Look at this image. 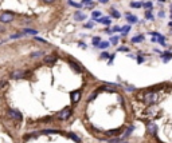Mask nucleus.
Listing matches in <instances>:
<instances>
[{"label": "nucleus", "instance_id": "nucleus-1", "mask_svg": "<svg viewBox=\"0 0 172 143\" xmlns=\"http://www.w3.org/2000/svg\"><path fill=\"white\" fill-rule=\"evenodd\" d=\"M15 20V14L14 12H10V11H4L0 14V23L3 24H8L11 21Z\"/></svg>", "mask_w": 172, "mask_h": 143}, {"label": "nucleus", "instance_id": "nucleus-2", "mask_svg": "<svg viewBox=\"0 0 172 143\" xmlns=\"http://www.w3.org/2000/svg\"><path fill=\"white\" fill-rule=\"evenodd\" d=\"M156 100H157V94H156L155 91H148V92H145V95H144L145 104H153V103H156Z\"/></svg>", "mask_w": 172, "mask_h": 143}, {"label": "nucleus", "instance_id": "nucleus-3", "mask_svg": "<svg viewBox=\"0 0 172 143\" xmlns=\"http://www.w3.org/2000/svg\"><path fill=\"white\" fill-rule=\"evenodd\" d=\"M7 115L10 116L11 119H14V120H22L23 119V115L20 114V111H18V110H8V112H7Z\"/></svg>", "mask_w": 172, "mask_h": 143}, {"label": "nucleus", "instance_id": "nucleus-4", "mask_svg": "<svg viewBox=\"0 0 172 143\" xmlns=\"http://www.w3.org/2000/svg\"><path fill=\"white\" fill-rule=\"evenodd\" d=\"M70 115H71V108L66 107L58 114V118H59L61 120H67V119L70 118Z\"/></svg>", "mask_w": 172, "mask_h": 143}, {"label": "nucleus", "instance_id": "nucleus-5", "mask_svg": "<svg viewBox=\"0 0 172 143\" xmlns=\"http://www.w3.org/2000/svg\"><path fill=\"white\" fill-rule=\"evenodd\" d=\"M27 75L24 70H15L14 72H11V79H23V78Z\"/></svg>", "mask_w": 172, "mask_h": 143}, {"label": "nucleus", "instance_id": "nucleus-6", "mask_svg": "<svg viewBox=\"0 0 172 143\" xmlns=\"http://www.w3.org/2000/svg\"><path fill=\"white\" fill-rule=\"evenodd\" d=\"M70 96H71V102H73V103H78L82 96V92L79 90L73 91V92H70Z\"/></svg>", "mask_w": 172, "mask_h": 143}, {"label": "nucleus", "instance_id": "nucleus-7", "mask_svg": "<svg viewBox=\"0 0 172 143\" xmlns=\"http://www.w3.org/2000/svg\"><path fill=\"white\" fill-rule=\"evenodd\" d=\"M147 130L149 134H156V131H157V126H156V123L153 122H148L147 123Z\"/></svg>", "mask_w": 172, "mask_h": 143}, {"label": "nucleus", "instance_id": "nucleus-8", "mask_svg": "<svg viewBox=\"0 0 172 143\" xmlns=\"http://www.w3.org/2000/svg\"><path fill=\"white\" fill-rule=\"evenodd\" d=\"M86 19V15L82 14L81 11H77L75 14H74V20H77V21H82Z\"/></svg>", "mask_w": 172, "mask_h": 143}, {"label": "nucleus", "instance_id": "nucleus-9", "mask_svg": "<svg viewBox=\"0 0 172 143\" xmlns=\"http://www.w3.org/2000/svg\"><path fill=\"white\" fill-rule=\"evenodd\" d=\"M69 63H70V66L73 67L74 70L77 71V72H82L84 71V68H82V66H79V64H77L75 62H73V60H69Z\"/></svg>", "mask_w": 172, "mask_h": 143}, {"label": "nucleus", "instance_id": "nucleus-10", "mask_svg": "<svg viewBox=\"0 0 172 143\" xmlns=\"http://www.w3.org/2000/svg\"><path fill=\"white\" fill-rule=\"evenodd\" d=\"M56 60V56L55 55H50V56H46L45 58V63L46 64H54Z\"/></svg>", "mask_w": 172, "mask_h": 143}, {"label": "nucleus", "instance_id": "nucleus-11", "mask_svg": "<svg viewBox=\"0 0 172 143\" xmlns=\"http://www.w3.org/2000/svg\"><path fill=\"white\" fill-rule=\"evenodd\" d=\"M95 20L98 21V23H102L104 25H109V24H110V19H109V18H102V16H101V18L95 19Z\"/></svg>", "mask_w": 172, "mask_h": 143}, {"label": "nucleus", "instance_id": "nucleus-12", "mask_svg": "<svg viewBox=\"0 0 172 143\" xmlns=\"http://www.w3.org/2000/svg\"><path fill=\"white\" fill-rule=\"evenodd\" d=\"M67 4L74 8H82V3H77V1H74V0H67Z\"/></svg>", "mask_w": 172, "mask_h": 143}, {"label": "nucleus", "instance_id": "nucleus-13", "mask_svg": "<svg viewBox=\"0 0 172 143\" xmlns=\"http://www.w3.org/2000/svg\"><path fill=\"white\" fill-rule=\"evenodd\" d=\"M110 15H112L113 18H116V19H120V18H121V15H120L118 11H117V10H113V8L110 10Z\"/></svg>", "mask_w": 172, "mask_h": 143}, {"label": "nucleus", "instance_id": "nucleus-14", "mask_svg": "<svg viewBox=\"0 0 172 143\" xmlns=\"http://www.w3.org/2000/svg\"><path fill=\"white\" fill-rule=\"evenodd\" d=\"M125 18H127V20L129 21V23H137V18L133 16V15H127Z\"/></svg>", "mask_w": 172, "mask_h": 143}, {"label": "nucleus", "instance_id": "nucleus-15", "mask_svg": "<svg viewBox=\"0 0 172 143\" xmlns=\"http://www.w3.org/2000/svg\"><path fill=\"white\" fill-rule=\"evenodd\" d=\"M97 47L101 50H106L109 47V42H100V44L97 45Z\"/></svg>", "mask_w": 172, "mask_h": 143}, {"label": "nucleus", "instance_id": "nucleus-16", "mask_svg": "<svg viewBox=\"0 0 172 143\" xmlns=\"http://www.w3.org/2000/svg\"><path fill=\"white\" fill-rule=\"evenodd\" d=\"M143 40H144V36H143V35H139V36L132 38V42H133V43H139V42H143Z\"/></svg>", "mask_w": 172, "mask_h": 143}, {"label": "nucleus", "instance_id": "nucleus-17", "mask_svg": "<svg viewBox=\"0 0 172 143\" xmlns=\"http://www.w3.org/2000/svg\"><path fill=\"white\" fill-rule=\"evenodd\" d=\"M130 7L132 8H141L143 7V3H141V1H133V3H130Z\"/></svg>", "mask_w": 172, "mask_h": 143}, {"label": "nucleus", "instance_id": "nucleus-18", "mask_svg": "<svg viewBox=\"0 0 172 143\" xmlns=\"http://www.w3.org/2000/svg\"><path fill=\"white\" fill-rule=\"evenodd\" d=\"M69 136H70V138H71V139H73L75 143H81V138H78V136L75 135V134L70 133V135H69Z\"/></svg>", "mask_w": 172, "mask_h": 143}, {"label": "nucleus", "instance_id": "nucleus-19", "mask_svg": "<svg viewBox=\"0 0 172 143\" xmlns=\"http://www.w3.org/2000/svg\"><path fill=\"white\" fill-rule=\"evenodd\" d=\"M163 56H164V58H163V62H168L169 59H172V52H165Z\"/></svg>", "mask_w": 172, "mask_h": 143}, {"label": "nucleus", "instance_id": "nucleus-20", "mask_svg": "<svg viewBox=\"0 0 172 143\" xmlns=\"http://www.w3.org/2000/svg\"><path fill=\"white\" fill-rule=\"evenodd\" d=\"M23 34H31V35H38V31H35V30H30V28H26L24 31H23Z\"/></svg>", "mask_w": 172, "mask_h": 143}, {"label": "nucleus", "instance_id": "nucleus-21", "mask_svg": "<svg viewBox=\"0 0 172 143\" xmlns=\"http://www.w3.org/2000/svg\"><path fill=\"white\" fill-rule=\"evenodd\" d=\"M91 16H93L94 19H98V18H101L102 16V14L100 12V11H93V12H91Z\"/></svg>", "mask_w": 172, "mask_h": 143}, {"label": "nucleus", "instance_id": "nucleus-22", "mask_svg": "<svg viewBox=\"0 0 172 143\" xmlns=\"http://www.w3.org/2000/svg\"><path fill=\"white\" fill-rule=\"evenodd\" d=\"M145 19H148V20H153V15H152L151 11H145Z\"/></svg>", "mask_w": 172, "mask_h": 143}, {"label": "nucleus", "instance_id": "nucleus-23", "mask_svg": "<svg viewBox=\"0 0 172 143\" xmlns=\"http://www.w3.org/2000/svg\"><path fill=\"white\" fill-rule=\"evenodd\" d=\"M59 131L58 130H43L42 134H58Z\"/></svg>", "mask_w": 172, "mask_h": 143}, {"label": "nucleus", "instance_id": "nucleus-24", "mask_svg": "<svg viewBox=\"0 0 172 143\" xmlns=\"http://www.w3.org/2000/svg\"><path fill=\"white\" fill-rule=\"evenodd\" d=\"M152 6H153V4H152L151 1H145V3H143V7H144V8H147V10H151V8H152Z\"/></svg>", "mask_w": 172, "mask_h": 143}, {"label": "nucleus", "instance_id": "nucleus-25", "mask_svg": "<svg viewBox=\"0 0 172 143\" xmlns=\"http://www.w3.org/2000/svg\"><path fill=\"white\" fill-rule=\"evenodd\" d=\"M129 30H130V25H125V27L121 28V32H123L124 35H125V34H127V32L129 31Z\"/></svg>", "mask_w": 172, "mask_h": 143}, {"label": "nucleus", "instance_id": "nucleus-26", "mask_svg": "<svg viewBox=\"0 0 172 143\" xmlns=\"http://www.w3.org/2000/svg\"><path fill=\"white\" fill-rule=\"evenodd\" d=\"M23 35H24V34H14V35H11L10 38L11 39H19V38H22Z\"/></svg>", "mask_w": 172, "mask_h": 143}, {"label": "nucleus", "instance_id": "nucleus-27", "mask_svg": "<svg viewBox=\"0 0 172 143\" xmlns=\"http://www.w3.org/2000/svg\"><path fill=\"white\" fill-rule=\"evenodd\" d=\"M39 55H43L42 51H38V52H32L30 56H31V58H36V56H39Z\"/></svg>", "mask_w": 172, "mask_h": 143}, {"label": "nucleus", "instance_id": "nucleus-28", "mask_svg": "<svg viewBox=\"0 0 172 143\" xmlns=\"http://www.w3.org/2000/svg\"><path fill=\"white\" fill-rule=\"evenodd\" d=\"M84 27L85 28H93V27H94V23H93V21H89V23H86Z\"/></svg>", "mask_w": 172, "mask_h": 143}, {"label": "nucleus", "instance_id": "nucleus-29", "mask_svg": "<svg viewBox=\"0 0 172 143\" xmlns=\"http://www.w3.org/2000/svg\"><path fill=\"white\" fill-rule=\"evenodd\" d=\"M100 42H101V39H100V38H94V39H93V45H98Z\"/></svg>", "mask_w": 172, "mask_h": 143}, {"label": "nucleus", "instance_id": "nucleus-30", "mask_svg": "<svg viewBox=\"0 0 172 143\" xmlns=\"http://www.w3.org/2000/svg\"><path fill=\"white\" fill-rule=\"evenodd\" d=\"M110 42H112V43H113V44L116 45V44H117V43H118V38H117V36H113V38H112V39H110Z\"/></svg>", "mask_w": 172, "mask_h": 143}, {"label": "nucleus", "instance_id": "nucleus-31", "mask_svg": "<svg viewBox=\"0 0 172 143\" xmlns=\"http://www.w3.org/2000/svg\"><path fill=\"white\" fill-rule=\"evenodd\" d=\"M133 129H134L133 126H130V127H129V129H128V131H127V133H125V135H124V136H128V135H129V134L132 133V131H133Z\"/></svg>", "mask_w": 172, "mask_h": 143}, {"label": "nucleus", "instance_id": "nucleus-32", "mask_svg": "<svg viewBox=\"0 0 172 143\" xmlns=\"http://www.w3.org/2000/svg\"><path fill=\"white\" fill-rule=\"evenodd\" d=\"M81 3H82V6H84V4H86V6H89V4H91V3H93V0H82Z\"/></svg>", "mask_w": 172, "mask_h": 143}, {"label": "nucleus", "instance_id": "nucleus-33", "mask_svg": "<svg viewBox=\"0 0 172 143\" xmlns=\"http://www.w3.org/2000/svg\"><path fill=\"white\" fill-rule=\"evenodd\" d=\"M109 58V54L108 52H102L101 54V59H108Z\"/></svg>", "mask_w": 172, "mask_h": 143}, {"label": "nucleus", "instance_id": "nucleus-34", "mask_svg": "<svg viewBox=\"0 0 172 143\" xmlns=\"http://www.w3.org/2000/svg\"><path fill=\"white\" fill-rule=\"evenodd\" d=\"M43 3H46V4H53V3H55V0H42Z\"/></svg>", "mask_w": 172, "mask_h": 143}, {"label": "nucleus", "instance_id": "nucleus-35", "mask_svg": "<svg viewBox=\"0 0 172 143\" xmlns=\"http://www.w3.org/2000/svg\"><path fill=\"white\" fill-rule=\"evenodd\" d=\"M118 51H123V52H128V48H127V47H120Z\"/></svg>", "mask_w": 172, "mask_h": 143}, {"label": "nucleus", "instance_id": "nucleus-36", "mask_svg": "<svg viewBox=\"0 0 172 143\" xmlns=\"http://www.w3.org/2000/svg\"><path fill=\"white\" fill-rule=\"evenodd\" d=\"M35 40H38V42H42V43H46V40H45V39L38 38V36H35Z\"/></svg>", "mask_w": 172, "mask_h": 143}, {"label": "nucleus", "instance_id": "nucleus-37", "mask_svg": "<svg viewBox=\"0 0 172 143\" xmlns=\"http://www.w3.org/2000/svg\"><path fill=\"white\" fill-rule=\"evenodd\" d=\"M78 45H79V47H82V48H86V44H85L84 42H79V43H78Z\"/></svg>", "mask_w": 172, "mask_h": 143}, {"label": "nucleus", "instance_id": "nucleus-38", "mask_svg": "<svg viewBox=\"0 0 172 143\" xmlns=\"http://www.w3.org/2000/svg\"><path fill=\"white\" fill-rule=\"evenodd\" d=\"M98 1H100L101 4H108V3H109V0H98Z\"/></svg>", "mask_w": 172, "mask_h": 143}, {"label": "nucleus", "instance_id": "nucleus-39", "mask_svg": "<svg viewBox=\"0 0 172 143\" xmlns=\"http://www.w3.org/2000/svg\"><path fill=\"white\" fill-rule=\"evenodd\" d=\"M118 142V139H110L109 140V143H117Z\"/></svg>", "mask_w": 172, "mask_h": 143}, {"label": "nucleus", "instance_id": "nucleus-40", "mask_svg": "<svg viewBox=\"0 0 172 143\" xmlns=\"http://www.w3.org/2000/svg\"><path fill=\"white\" fill-rule=\"evenodd\" d=\"M137 62H139V63H143V62H144V58H139V59H137Z\"/></svg>", "mask_w": 172, "mask_h": 143}, {"label": "nucleus", "instance_id": "nucleus-41", "mask_svg": "<svg viewBox=\"0 0 172 143\" xmlns=\"http://www.w3.org/2000/svg\"><path fill=\"white\" fill-rule=\"evenodd\" d=\"M159 1H165V0H159Z\"/></svg>", "mask_w": 172, "mask_h": 143}, {"label": "nucleus", "instance_id": "nucleus-42", "mask_svg": "<svg viewBox=\"0 0 172 143\" xmlns=\"http://www.w3.org/2000/svg\"><path fill=\"white\" fill-rule=\"evenodd\" d=\"M121 143H128V142H121Z\"/></svg>", "mask_w": 172, "mask_h": 143}, {"label": "nucleus", "instance_id": "nucleus-43", "mask_svg": "<svg viewBox=\"0 0 172 143\" xmlns=\"http://www.w3.org/2000/svg\"><path fill=\"white\" fill-rule=\"evenodd\" d=\"M171 11H172V6H171Z\"/></svg>", "mask_w": 172, "mask_h": 143}]
</instances>
